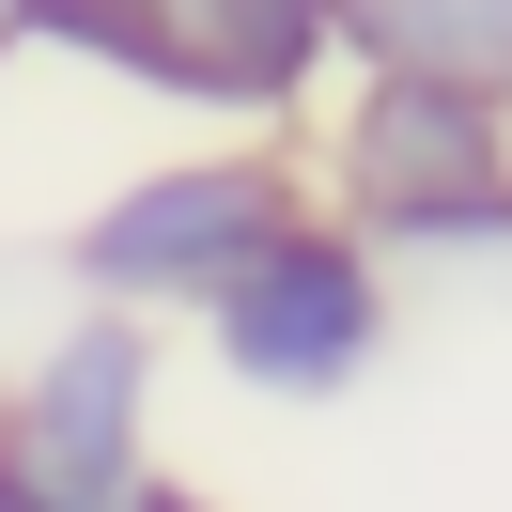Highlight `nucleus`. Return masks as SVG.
Masks as SVG:
<instances>
[{"instance_id": "20e7f679", "label": "nucleus", "mask_w": 512, "mask_h": 512, "mask_svg": "<svg viewBox=\"0 0 512 512\" xmlns=\"http://www.w3.org/2000/svg\"><path fill=\"white\" fill-rule=\"evenodd\" d=\"M156 404H171V342L140 311H94V295H78V311L16 357V388H0V450L78 512L125 466H156Z\"/></svg>"}, {"instance_id": "0eeeda50", "label": "nucleus", "mask_w": 512, "mask_h": 512, "mask_svg": "<svg viewBox=\"0 0 512 512\" xmlns=\"http://www.w3.org/2000/svg\"><path fill=\"white\" fill-rule=\"evenodd\" d=\"M78 512H218V497H202L187 466H125V481H109V497H78Z\"/></svg>"}, {"instance_id": "6e6552de", "label": "nucleus", "mask_w": 512, "mask_h": 512, "mask_svg": "<svg viewBox=\"0 0 512 512\" xmlns=\"http://www.w3.org/2000/svg\"><path fill=\"white\" fill-rule=\"evenodd\" d=\"M0 512H63V497H47V481L16 466V450H0Z\"/></svg>"}, {"instance_id": "423d86ee", "label": "nucleus", "mask_w": 512, "mask_h": 512, "mask_svg": "<svg viewBox=\"0 0 512 512\" xmlns=\"http://www.w3.org/2000/svg\"><path fill=\"white\" fill-rule=\"evenodd\" d=\"M342 63H435L512 94V0H342Z\"/></svg>"}, {"instance_id": "f03ea898", "label": "nucleus", "mask_w": 512, "mask_h": 512, "mask_svg": "<svg viewBox=\"0 0 512 512\" xmlns=\"http://www.w3.org/2000/svg\"><path fill=\"white\" fill-rule=\"evenodd\" d=\"M295 140H264V125H218V140H187V156H140V171H109L94 202L63 218V280L94 295V311H140V326H187L202 295L233 280V264L264 249V233L295 218Z\"/></svg>"}, {"instance_id": "39448f33", "label": "nucleus", "mask_w": 512, "mask_h": 512, "mask_svg": "<svg viewBox=\"0 0 512 512\" xmlns=\"http://www.w3.org/2000/svg\"><path fill=\"white\" fill-rule=\"evenodd\" d=\"M171 32V94L187 125H264L295 140V109L342 78V0H156Z\"/></svg>"}, {"instance_id": "7ed1b4c3", "label": "nucleus", "mask_w": 512, "mask_h": 512, "mask_svg": "<svg viewBox=\"0 0 512 512\" xmlns=\"http://www.w3.org/2000/svg\"><path fill=\"white\" fill-rule=\"evenodd\" d=\"M187 326H202V357H218L249 404H342V388H373V357L404 342V280H388L326 202H295Z\"/></svg>"}, {"instance_id": "f257e3e1", "label": "nucleus", "mask_w": 512, "mask_h": 512, "mask_svg": "<svg viewBox=\"0 0 512 512\" xmlns=\"http://www.w3.org/2000/svg\"><path fill=\"white\" fill-rule=\"evenodd\" d=\"M295 187L404 280V264H497L512 249V109L497 78L435 63H342L295 109Z\"/></svg>"}]
</instances>
